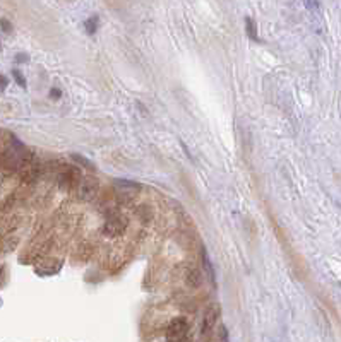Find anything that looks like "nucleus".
<instances>
[{
    "label": "nucleus",
    "instance_id": "nucleus-4",
    "mask_svg": "<svg viewBox=\"0 0 341 342\" xmlns=\"http://www.w3.org/2000/svg\"><path fill=\"white\" fill-rule=\"evenodd\" d=\"M220 311H222L220 305H211V306H208V310L204 311L203 325H201V332H203V335L209 334V332L213 330V327L216 325V322H218Z\"/></svg>",
    "mask_w": 341,
    "mask_h": 342
},
{
    "label": "nucleus",
    "instance_id": "nucleus-6",
    "mask_svg": "<svg viewBox=\"0 0 341 342\" xmlns=\"http://www.w3.org/2000/svg\"><path fill=\"white\" fill-rule=\"evenodd\" d=\"M40 175H41V168L36 160H30L22 166V180L26 183H35L38 178H40Z\"/></svg>",
    "mask_w": 341,
    "mask_h": 342
},
{
    "label": "nucleus",
    "instance_id": "nucleus-9",
    "mask_svg": "<svg viewBox=\"0 0 341 342\" xmlns=\"http://www.w3.org/2000/svg\"><path fill=\"white\" fill-rule=\"evenodd\" d=\"M203 266H204V269H206V274H208V277H209L211 284H213V287H216V274H214V267H213V264H211L209 255H208V252H206V248H204V247H203Z\"/></svg>",
    "mask_w": 341,
    "mask_h": 342
},
{
    "label": "nucleus",
    "instance_id": "nucleus-10",
    "mask_svg": "<svg viewBox=\"0 0 341 342\" xmlns=\"http://www.w3.org/2000/svg\"><path fill=\"white\" fill-rule=\"evenodd\" d=\"M246 33L247 36L251 38L252 41H259V35H257V24L252 17H246Z\"/></svg>",
    "mask_w": 341,
    "mask_h": 342
},
{
    "label": "nucleus",
    "instance_id": "nucleus-15",
    "mask_svg": "<svg viewBox=\"0 0 341 342\" xmlns=\"http://www.w3.org/2000/svg\"><path fill=\"white\" fill-rule=\"evenodd\" d=\"M0 28H2L4 33H12V24L9 22V19H0Z\"/></svg>",
    "mask_w": 341,
    "mask_h": 342
},
{
    "label": "nucleus",
    "instance_id": "nucleus-20",
    "mask_svg": "<svg viewBox=\"0 0 341 342\" xmlns=\"http://www.w3.org/2000/svg\"><path fill=\"white\" fill-rule=\"evenodd\" d=\"M16 60H17V62H26V60H30V59H28L26 55H17V59H16Z\"/></svg>",
    "mask_w": 341,
    "mask_h": 342
},
{
    "label": "nucleus",
    "instance_id": "nucleus-3",
    "mask_svg": "<svg viewBox=\"0 0 341 342\" xmlns=\"http://www.w3.org/2000/svg\"><path fill=\"white\" fill-rule=\"evenodd\" d=\"M81 181V171L74 166H64L62 170L57 173V183L64 190L76 189Z\"/></svg>",
    "mask_w": 341,
    "mask_h": 342
},
{
    "label": "nucleus",
    "instance_id": "nucleus-21",
    "mask_svg": "<svg viewBox=\"0 0 341 342\" xmlns=\"http://www.w3.org/2000/svg\"><path fill=\"white\" fill-rule=\"evenodd\" d=\"M0 48H2V46H0Z\"/></svg>",
    "mask_w": 341,
    "mask_h": 342
},
{
    "label": "nucleus",
    "instance_id": "nucleus-19",
    "mask_svg": "<svg viewBox=\"0 0 341 342\" xmlns=\"http://www.w3.org/2000/svg\"><path fill=\"white\" fill-rule=\"evenodd\" d=\"M222 334H223V342H228V332H227V327H222Z\"/></svg>",
    "mask_w": 341,
    "mask_h": 342
},
{
    "label": "nucleus",
    "instance_id": "nucleus-5",
    "mask_svg": "<svg viewBox=\"0 0 341 342\" xmlns=\"http://www.w3.org/2000/svg\"><path fill=\"white\" fill-rule=\"evenodd\" d=\"M124 229H126V223H124V219L120 218V216H112V218L107 219V223L103 226V233L107 236H118L124 233Z\"/></svg>",
    "mask_w": 341,
    "mask_h": 342
},
{
    "label": "nucleus",
    "instance_id": "nucleus-8",
    "mask_svg": "<svg viewBox=\"0 0 341 342\" xmlns=\"http://www.w3.org/2000/svg\"><path fill=\"white\" fill-rule=\"evenodd\" d=\"M185 281L190 287H199L203 284V274L198 267H190L185 272Z\"/></svg>",
    "mask_w": 341,
    "mask_h": 342
},
{
    "label": "nucleus",
    "instance_id": "nucleus-16",
    "mask_svg": "<svg viewBox=\"0 0 341 342\" xmlns=\"http://www.w3.org/2000/svg\"><path fill=\"white\" fill-rule=\"evenodd\" d=\"M305 7L310 9V11H318L319 9V0H304Z\"/></svg>",
    "mask_w": 341,
    "mask_h": 342
},
{
    "label": "nucleus",
    "instance_id": "nucleus-2",
    "mask_svg": "<svg viewBox=\"0 0 341 342\" xmlns=\"http://www.w3.org/2000/svg\"><path fill=\"white\" fill-rule=\"evenodd\" d=\"M187 334H189V324H187L185 319H174L168 324L165 337L166 342H184Z\"/></svg>",
    "mask_w": 341,
    "mask_h": 342
},
{
    "label": "nucleus",
    "instance_id": "nucleus-12",
    "mask_svg": "<svg viewBox=\"0 0 341 342\" xmlns=\"http://www.w3.org/2000/svg\"><path fill=\"white\" fill-rule=\"evenodd\" d=\"M72 160H74L76 163H79L81 166H84V168H88V170H94V165L93 163H89V160H86V157H83L81 154H72Z\"/></svg>",
    "mask_w": 341,
    "mask_h": 342
},
{
    "label": "nucleus",
    "instance_id": "nucleus-11",
    "mask_svg": "<svg viewBox=\"0 0 341 342\" xmlns=\"http://www.w3.org/2000/svg\"><path fill=\"white\" fill-rule=\"evenodd\" d=\"M98 22H100L98 16H91V17H88L84 21V30H86V33H88L89 36H93L94 33L98 31Z\"/></svg>",
    "mask_w": 341,
    "mask_h": 342
},
{
    "label": "nucleus",
    "instance_id": "nucleus-14",
    "mask_svg": "<svg viewBox=\"0 0 341 342\" xmlns=\"http://www.w3.org/2000/svg\"><path fill=\"white\" fill-rule=\"evenodd\" d=\"M12 75H14V79L17 81V84L21 86V88H26V81H24V75L21 74V70H12Z\"/></svg>",
    "mask_w": 341,
    "mask_h": 342
},
{
    "label": "nucleus",
    "instance_id": "nucleus-7",
    "mask_svg": "<svg viewBox=\"0 0 341 342\" xmlns=\"http://www.w3.org/2000/svg\"><path fill=\"white\" fill-rule=\"evenodd\" d=\"M76 189H78V195L81 200H91L96 195L98 185H96V181L89 180V178H84V180L79 181V185Z\"/></svg>",
    "mask_w": 341,
    "mask_h": 342
},
{
    "label": "nucleus",
    "instance_id": "nucleus-13",
    "mask_svg": "<svg viewBox=\"0 0 341 342\" xmlns=\"http://www.w3.org/2000/svg\"><path fill=\"white\" fill-rule=\"evenodd\" d=\"M118 187H122V190H139V185L134 181H129V180H115Z\"/></svg>",
    "mask_w": 341,
    "mask_h": 342
},
{
    "label": "nucleus",
    "instance_id": "nucleus-18",
    "mask_svg": "<svg viewBox=\"0 0 341 342\" xmlns=\"http://www.w3.org/2000/svg\"><path fill=\"white\" fill-rule=\"evenodd\" d=\"M50 93H52V94H50V98H60V91H59V89H52Z\"/></svg>",
    "mask_w": 341,
    "mask_h": 342
},
{
    "label": "nucleus",
    "instance_id": "nucleus-1",
    "mask_svg": "<svg viewBox=\"0 0 341 342\" xmlns=\"http://www.w3.org/2000/svg\"><path fill=\"white\" fill-rule=\"evenodd\" d=\"M30 160H31V154L28 152V149L24 147L22 144L16 142L6 151L4 165H6L9 170H19V168H22Z\"/></svg>",
    "mask_w": 341,
    "mask_h": 342
},
{
    "label": "nucleus",
    "instance_id": "nucleus-17",
    "mask_svg": "<svg viewBox=\"0 0 341 342\" xmlns=\"http://www.w3.org/2000/svg\"><path fill=\"white\" fill-rule=\"evenodd\" d=\"M7 84H9V81L6 79V75H2L0 74V91H4L7 88Z\"/></svg>",
    "mask_w": 341,
    "mask_h": 342
}]
</instances>
